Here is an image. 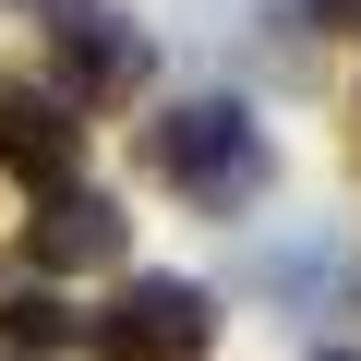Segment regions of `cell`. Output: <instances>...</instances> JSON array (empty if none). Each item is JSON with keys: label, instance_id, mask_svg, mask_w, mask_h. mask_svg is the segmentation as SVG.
I'll return each mask as SVG.
<instances>
[{"label": "cell", "instance_id": "obj_1", "mask_svg": "<svg viewBox=\"0 0 361 361\" xmlns=\"http://www.w3.org/2000/svg\"><path fill=\"white\" fill-rule=\"evenodd\" d=\"M145 169L169 180L180 205L241 217L265 180H277V145H265V121H253L241 97H169V109L145 121Z\"/></svg>", "mask_w": 361, "mask_h": 361}, {"label": "cell", "instance_id": "obj_2", "mask_svg": "<svg viewBox=\"0 0 361 361\" xmlns=\"http://www.w3.org/2000/svg\"><path fill=\"white\" fill-rule=\"evenodd\" d=\"M205 337H217V301L193 277H121V301L85 313L73 349H97V361H205Z\"/></svg>", "mask_w": 361, "mask_h": 361}, {"label": "cell", "instance_id": "obj_3", "mask_svg": "<svg viewBox=\"0 0 361 361\" xmlns=\"http://www.w3.org/2000/svg\"><path fill=\"white\" fill-rule=\"evenodd\" d=\"M49 37H61V97H133L145 85V25L121 0H49Z\"/></svg>", "mask_w": 361, "mask_h": 361}, {"label": "cell", "instance_id": "obj_4", "mask_svg": "<svg viewBox=\"0 0 361 361\" xmlns=\"http://www.w3.org/2000/svg\"><path fill=\"white\" fill-rule=\"evenodd\" d=\"M121 241H133V217H121L109 193H85V180H61V193L25 217V265H37V277H85V265H121Z\"/></svg>", "mask_w": 361, "mask_h": 361}, {"label": "cell", "instance_id": "obj_5", "mask_svg": "<svg viewBox=\"0 0 361 361\" xmlns=\"http://www.w3.org/2000/svg\"><path fill=\"white\" fill-rule=\"evenodd\" d=\"M73 157H85V121H73L61 85H0V169L37 180V193H61Z\"/></svg>", "mask_w": 361, "mask_h": 361}, {"label": "cell", "instance_id": "obj_6", "mask_svg": "<svg viewBox=\"0 0 361 361\" xmlns=\"http://www.w3.org/2000/svg\"><path fill=\"white\" fill-rule=\"evenodd\" d=\"M85 325H73V301H49V289H13L0 301V361H49V349H73Z\"/></svg>", "mask_w": 361, "mask_h": 361}, {"label": "cell", "instance_id": "obj_7", "mask_svg": "<svg viewBox=\"0 0 361 361\" xmlns=\"http://www.w3.org/2000/svg\"><path fill=\"white\" fill-rule=\"evenodd\" d=\"M253 277H265L277 301H349V265H337L325 241H301V253H253Z\"/></svg>", "mask_w": 361, "mask_h": 361}]
</instances>
